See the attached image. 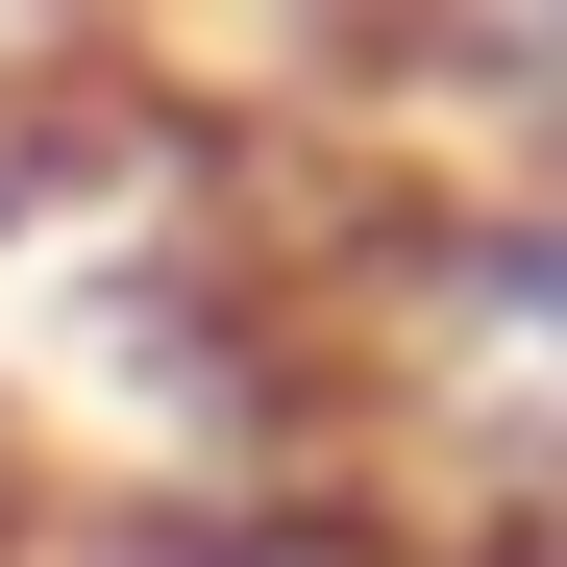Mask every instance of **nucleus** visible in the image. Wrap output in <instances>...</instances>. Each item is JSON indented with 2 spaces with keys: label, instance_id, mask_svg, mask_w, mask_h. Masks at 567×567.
<instances>
[]
</instances>
